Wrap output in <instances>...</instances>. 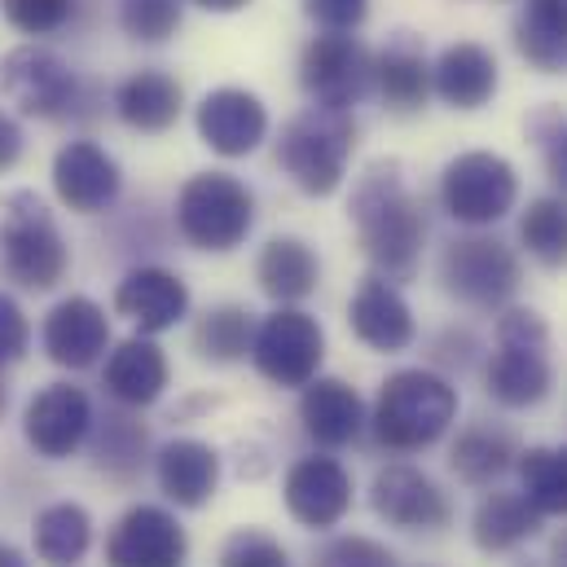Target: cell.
<instances>
[{"label": "cell", "instance_id": "obj_1", "mask_svg": "<svg viewBox=\"0 0 567 567\" xmlns=\"http://www.w3.org/2000/svg\"><path fill=\"white\" fill-rule=\"evenodd\" d=\"M348 216L370 269L388 282H410L423 256L426 216L396 158H379L357 176Z\"/></svg>", "mask_w": 567, "mask_h": 567}, {"label": "cell", "instance_id": "obj_2", "mask_svg": "<svg viewBox=\"0 0 567 567\" xmlns=\"http://www.w3.org/2000/svg\"><path fill=\"white\" fill-rule=\"evenodd\" d=\"M453 423H457V388L423 365L388 374L370 410L374 440L392 453H423L440 444Z\"/></svg>", "mask_w": 567, "mask_h": 567}, {"label": "cell", "instance_id": "obj_3", "mask_svg": "<svg viewBox=\"0 0 567 567\" xmlns=\"http://www.w3.org/2000/svg\"><path fill=\"white\" fill-rule=\"evenodd\" d=\"M0 269L22 290H53L71 269V247L31 189H9L0 198Z\"/></svg>", "mask_w": 567, "mask_h": 567}, {"label": "cell", "instance_id": "obj_4", "mask_svg": "<svg viewBox=\"0 0 567 567\" xmlns=\"http://www.w3.org/2000/svg\"><path fill=\"white\" fill-rule=\"evenodd\" d=\"M550 326L533 308H502L497 317V352L488 357L484 388L506 410H533L550 396L555 370H550Z\"/></svg>", "mask_w": 567, "mask_h": 567}, {"label": "cell", "instance_id": "obj_5", "mask_svg": "<svg viewBox=\"0 0 567 567\" xmlns=\"http://www.w3.org/2000/svg\"><path fill=\"white\" fill-rule=\"evenodd\" d=\"M352 145H357V124L348 111L308 106L278 137V167L308 198H330L348 176Z\"/></svg>", "mask_w": 567, "mask_h": 567}, {"label": "cell", "instance_id": "obj_6", "mask_svg": "<svg viewBox=\"0 0 567 567\" xmlns=\"http://www.w3.org/2000/svg\"><path fill=\"white\" fill-rule=\"evenodd\" d=\"M256 229V194L229 172H194L176 194V234L194 251H238Z\"/></svg>", "mask_w": 567, "mask_h": 567}, {"label": "cell", "instance_id": "obj_7", "mask_svg": "<svg viewBox=\"0 0 567 567\" xmlns=\"http://www.w3.org/2000/svg\"><path fill=\"white\" fill-rule=\"evenodd\" d=\"M84 80L44 44H18L0 58V97L27 120H71L84 106Z\"/></svg>", "mask_w": 567, "mask_h": 567}, {"label": "cell", "instance_id": "obj_8", "mask_svg": "<svg viewBox=\"0 0 567 567\" xmlns=\"http://www.w3.org/2000/svg\"><path fill=\"white\" fill-rule=\"evenodd\" d=\"M519 203V172L493 150H466L440 172V207L466 229L497 225Z\"/></svg>", "mask_w": 567, "mask_h": 567}, {"label": "cell", "instance_id": "obj_9", "mask_svg": "<svg viewBox=\"0 0 567 567\" xmlns=\"http://www.w3.org/2000/svg\"><path fill=\"white\" fill-rule=\"evenodd\" d=\"M440 282L466 308L502 312V308H511L515 290L524 282V269H519V256L502 238L462 234V238L444 243V251H440Z\"/></svg>", "mask_w": 567, "mask_h": 567}, {"label": "cell", "instance_id": "obj_10", "mask_svg": "<svg viewBox=\"0 0 567 567\" xmlns=\"http://www.w3.org/2000/svg\"><path fill=\"white\" fill-rule=\"evenodd\" d=\"M299 89L312 106L352 111L374 89V53L357 31H321L299 53Z\"/></svg>", "mask_w": 567, "mask_h": 567}, {"label": "cell", "instance_id": "obj_11", "mask_svg": "<svg viewBox=\"0 0 567 567\" xmlns=\"http://www.w3.org/2000/svg\"><path fill=\"white\" fill-rule=\"evenodd\" d=\"M326 361V330L312 312L278 303L251 339V365L274 383V388H308L321 374Z\"/></svg>", "mask_w": 567, "mask_h": 567}, {"label": "cell", "instance_id": "obj_12", "mask_svg": "<svg viewBox=\"0 0 567 567\" xmlns=\"http://www.w3.org/2000/svg\"><path fill=\"white\" fill-rule=\"evenodd\" d=\"M282 497L290 519L299 528L326 533V528H334L352 511V475H348V466L339 457L312 453V457H299L286 471Z\"/></svg>", "mask_w": 567, "mask_h": 567}, {"label": "cell", "instance_id": "obj_13", "mask_svg": "<svg viewBox=\"0 0 567 567\" xmlns=\"http://www.w3.org/2000/svg\"><path fill=\"white\" fill-rule=\"evenodd\" d=\"M93 431V401L84 388H71V383H49L40 388L27 410H22V435L27 444L49 457V462H62L71 457Z\"/></svg>", "mask_w": 567, "mask_h": 567}, {"label": "cell", "instance_id": "obj_14", "mask_svg": "<svg viewBox=\"0 0 567 567\" xmlns=\"http://www.w3.org/2000/svg\"><path fill=\"white\" fill-rule=\"evenodd\" d=\"M120 189H124V172L106 145L66 142L53 154V194L62 207L80 216H102L115 207Z\"/></svg>", "mask_w": 567, "mask_h": 567}, {"label": "cell", "instance_id": "obj_15", "mask_svg": "<svg viewBox=\"0 0 567 567\" xmlns=\"http://www.w3.org/2000/svg\"><path fill=\"white\" fill-rule=\"evenodd\" d=\"M189 537L181 519L163 506H133L115 519L106 537V564L111 567H185Z\"/></svg>", "mask_w": 567, "mask_h": 567}, {"label": "cell", "instance_id": "obj_16", "mask_svg": "<svg viewBox=\"0 0 567 567\" xmlns=\"http://www.w3.org/2000/svg\"><path fill=\"white\" fill-rule=\"evenodd\" d=\"M40 343L62 370H93L111 348V317L89 295H66L44 312Z\"/></svg>", "mask_w": 567, "mask_h": 567}, {"label": "cell", "instance_id": "obj_17", "mask_svg": "<svg viewBox=\"0 0 567 567\" xmlns=\"http://www.w3.org/2000/svg\"><path fill=\"white\" fill-rule=\"evenodd\" d=\"M194 128H198V137H203V145L212 154H220V158H247V154H256L260 142L269 137V111H265V102L251 89L225 84V89H212L198 102Z\"/></svg>", "mask_w": 567, "mask_h": 567}, {"label": "cell", "instance_id": "obj_18", "mask_svg": "<svg viewBox=\"0 0 567 567\" xmlns=\"http://www.w3.org/2000/svg\"><path fill=\"white\" fill-rule=\"evenodd\" d=\"M370 506L383 524L401 528V533H431V528H444L449 524V497L444 488L419 471L410 462H392L374 475V488H370Z\"/></svg>", "mask_w": 567, "mask_h": 567}, {"label": "cell", "instance_id": "obj_19", "mask_svg": "<svg viewBox=\"0 0 567 567\" xmlns=\"http://www.w3.org/2000/svg\"><path fill=\"white\" fill-rule=\"evenodd\" d=\"M115 312L137 326V334L176 330L189 317V286L163 265H137L115 286Z\"/></svg>", "mask_w": 567, "mask_h": 567}, {"label": "cell", "instance_id": "obj_20", "mask_svg": "<svg viewBox=\"0 0 567 567\" xmlns=\"http://www.w3.org/2000/svg\"><path fill=\"white\" fill-rule=\"evenodd\" d=\"M348 326L374 352H405L414 343V334H419L414 308L405 303L401 286L379 278V274H370L365 282L357 286V295L348 303Z\"/></svg>", "mask_w": 567, "mask_h": 567}, {"label": "cell", "instance_id": "obj_21", "mask_svg": "<svg viewBox=\"0 0 567 567\" xmlns=\"http://www.w3.org/2000/svg\"><path fill=\"white\" fill-rule=\"evenodd\" d=\"M154 480L181 511H203L220 488V453L207 440L176 435L154 453Z\"/></svg>", "mask_w": 567, "mask_h": 567}, {"label": "cell", "instance_id": "obj_22", "mask_svg": "<svg viewBox=\"0 0 567 567\" xmlns=\"http://www.w3.org/2000/svg\"><path fill=\"white\" fill-rule=\"evenodd\" d=\"M167 379H172V365H167V352L154 343V334H133V339L115 343L106 357V370H102L106 396L124 410L154 405L167 392Z\"/></svg>", "mask_w": 567, "mask_h": 567}, {"label": "cell", "instance_id": "obj_23", "mask_svg": "<svg viewBox=\"0 0 567 567\" xmlns=\"http://www.w3.org/2000/svg\"><path fill=\"white\" fill-rule=\"evenodd\" d=\"M431 93L453 111H480L497 97V58L475 40H453L431 62Z\"/></svg>", "mask_w": 567, "mask_h": 567}, {"label": "cell", "instance_id": "obj_24", "mask_svg": "<svg viewBox=\"0 0 567 567\" xmlns=\"http://www.w3.org/2000/svg\"><path fill=\"white\" fill-rule=\"evenodd\" d=\"M374 89L396 115H419L431 97V62H426L423 35L392 31L388 44L374 53Z\"/></svg>", "mask_w": 567, "mask_h": 567}, {"label": "cell", "instance_id": "obj_25", "mask_svg": "<svg viewBox=\"0 0 567 567\" xmlns=\"http://www.w3.org/2000/svg\"><path fill=\"white\" fill-rule=\"evenodd\" d=\"M299 423L308 431V440L317 449H343L361 435L365 419V401L357 396V388H348L343 379H312L308 388H299Z\"/></svg>", "mask_w": 567, "mask_h": 567}, {"label": "cell", "instance_id": "obj_26", "mask_svg": "<svg viewBox=\"0 0 567 567\" xmlns=\"http://www.w3.org/2000/svg\"><path fill=\"white\" fill-rule=\"evenodd\" d=\"M181 111H185V89L167 71H133L115 89V115H120V124H128L133 133H145V137L176 128Z\"/></svg>", "mask_w": 567, "mask_h": 567}, {"label": "cell", "instance_id": "obj_27", "mask_svg": "<svg viewBox=\"0 0 567 567\" xmlns=\"http://www.w3.org/2000/svg\"><path fill=\"white\" fill-rule=\"evenodd\" d=\"M542 533V511L511 488H493L480 497L475 515H471V537L484 555H506L524 542H533Z\"/></svg>", "mask_w": 567, "mask_h": 567}, {"label": "cell", "instance_id": "obj_28", "mask_svg": "<svg viewBox=\"0 0 567 567\" xmlns=\"http://www.w3.org/2000/svg\"><path fill=\"white\" fill-rule=\"evenodd\" d=\"M515 49L542 75H567V0H524Z\"/></svg>", "mask_w": 567, "mask_h": 567}, {"label": "cell", "instance_id": "obj_29", "mask_svg": "<svg viewBox=\"0 0 567 567\" xmlns=\"http://www.w3.org/2000/svg\"><path fill=\"white\" fill-rule=\"evenodd\" d=\"M256 282L274 303H299L321 282V260L303 238H269L256 260Z\"/></svg>", "mask_w": 567, "mask_h": 567}, {"label": "cell", "instance_id": "obj_30", "mask_svg": "<svg viewBox=\"0 0 567 567\" xmlns=\"http://www.w3.org/2000/svg\"><path fill=\"white\" fill-rule=\"evenodd\" d=\"M515 457H519V449H515L511 431H502V426H493V423L466 426V431L453 440V449H449L453 475H457L462 484H471V488L497 484V480L515 466Z\"/></svg>", "mask_w": 567, "mask_h": 567}, {"label": "cell", "instance_id": "obj_31", "mask_svg": "<svg viewBox=\"0 0 567 567\" xmlns=\"http://www.w3.org/2000/svg\"><path fill=\"white\" fill-rule=\"evenodd\" d=\"M31 537H35V555L40 564L49 567H71L80 564L93 546V519L80 502H53L35 515L31 524Z\"/></svg>", "mask_w": 567, "mask_h": 567}, {"label": "cell", "instance_id": "obj_32", "mask_svg": "<svg viewBox=\"0 0 567 567\" xmlns=\"http://www.w3.org/2000/svg\"><path fill=\"white\" fill-rule=\"evenodd\" d=\"M519 493L542 511V519H567V444H533L515 457Z\"/></svg>", "mask_w": 567, "mask_h": 567}, {"label": "cell", "instance_id": "obj_33", "mask_svg": "<svg viewBox=\"0 0 567 567\" xmlns=\"http://www.w3.org/2000/svg\"><path fill=\"white\" fill-rule=\"evenodd\" d=\"M251 339H256V312L243 303L207 308L194 321V352L212 365H234V361L251 357Z\"/></svg>", "mask_w": 567, "mask_h": 567}, {"label": "cell", "instance_id": "obj_34", "mask_svg": "<svg viewBox=\"0 0 567 567\" xmlns=\"http://www.w3.org/2000/svg\"><path fill=\"white\" fill-rule=\"evenodd\" d=\"M519 243L542 269H567V198L542 194L519 216Z\"/></svg>", "mask_w": 567, "mask_h": 567}, {"label": "cell", "instance_id": "obj_35", "mask_svg": "<svg viewBox=\"0 0 567 567\" xmlns=\"http://www.w3.org/2000/svg\"><path fill=\"white\" fill-rule=\"evenodd\" d=\"M93 462L97 471L115 475V480H133L145 462V426L133 423L128 414H106L102 423L93 419Z\"/></svg>", "mask_w": 567, "mask_h": 567}, {"label": "cell", "instance_id": "obj_36", "mask_svg": "<svg viewBox=\"0 0 567 567\" xmlns=\"http://www.w3.org/2000/svg\"><path fill=\"white\" fill-rule=\"evenodd\" d=\"M185 0H120V27L137 44H163L181 31Z\"/></svg>", "mask_w": 567, "mask_h": 567}, {"label": "cell", "instance_id": "obj_37", "mask_svg": "<svg viewBox=\"0 0 567 567\" xmlns=\"http://www.w3.org/2000/svg\"><path fill=\"white\" fill-rule=\"evenodd\" d=\"M0 13L13 31L40 40V35H58L62 27H71L80 13V0H0Z\"/></svg>", "mask_w": 567, "mask_h": 567}, {"label": "cell", "instance_id": "obj_38", "mask_svg": "<svg viewBox=\"0 0 567 567\" xmlns=\"http://www.w3.org/2000/svg\"><path fill=\"white\" fill-rule=\"evenodd\" d=\"M220 567H290V555L278 537L260 528H238L220 550Z\"/></svg>", "mask_w": 567, "mask_h": 567}, {"label": "cell", "instance_id": "obj_39", "mask_svg": "<svg viewBox=\"0 0 567 567\" xmlns=\"http://www.w3.org/2000/svg\"><path fill=\"white\" fill-rule=\"evenodd\" d=\"M528 133L542 145V163H546V176H550L555 194L567 198V120L550 106L537 120H528Z\"/></svg>", "mask_w": 567, "mask_h": 567}, {"label": "cell", "instance_id": "obj_40", "mask_svg": "<svg viewBox=\"0 0 567 567\" xmlns=\"http://www.w3.org/2000/svg\"><path fill=\"white\" fill-rule=\"evenodd\" d=\"M312 567H396V555L374 542V537H330L317 555H312Z\"/></svg>", "mask_w": 567, "mask_h": 567}, {"label": "cell", "instance_id": "obj_41", "mask_svg": "<svg viewBox=\"0 0 567 567\" xmlns=\"http://www.w3.org/2000/svg\"><path fill=\"white\" fill-rule=\"evenodd\" d=\"M27 348H31V321L18 308V299L0 290V370L13 365V361H22Z\"/></svg>", "mask_w": 567, "mask_h": 567}, {"label": "cell", "instance_id": "obj_42", "mask_svg": "<svg viewBox=\"0 0 567 567\" xmlns=\"http://www.w3.org/2000/svg\"><path fill=\"white\" fill-rule=\"evenodd\" d=\"M303 13L321 31H357L370 18V0H303Z\"/></svg>", "mask_w": 567, "mask_h": 567}, {"label": "cell", "instance_id": "obj_43", "mask_svg": "<svg viewBox=\"0 0 567 567\" xmlns=\"http://www.w3.org/2000/svg\"><path fill=\"white\" fill-rule=\"evenodd\" d=\"M18 158H22V128L13 115L0 111V172H9Z\"/></svg>", "mask_w": 567, "mask_h": 567}, {"label": "cell", "instance_id": "obj_44", "mask_svg": "<svg viewBox=\"0 0 567 567\" xmlns=\"http://www.w3.org/2000/svg\"><path fill=\"white\" fill-rule=\"evenodd\" d=\"M198 9H207V13H238V9H247L251 0H194Z\"/></svg>", "mask_w": 567, "mask_h": 567}, {"label": "cell", "instance_id": "obj_45", "mask_svg": "<svg viewBox=\"0 0 567 567\" xmlns=\"http://www.w3.org/2000/svg\"><path fill=\"white\" fill-rule=\"evenodd\" d=\"M0 567H31V564H27V555H22L18 546H9V542H0Z\"/></svg>", "mask_w": 567, "mask_h": 567}, {"label": "cell", "instance_id": "obj_46", "mask_svg": "<svg viewBox=\"0 0 567 567\" xmlns=\"http://www.w3.org/2000/svg\"><path fill=\"white\" fill-rule=\"evenodd\" d=\"M550 567H567V528L555 533V542H550Z\"/></svg>", "mask_w": 567, "mask_h": 567}, {"label": "cell", "instance_id": "obj_47", "mask_svg": "<svg viewBox=\"0 0 567 567\" xmlns=\"http://www.w3.org/2000/svg\"><path fill=\"white\" fill-rule=\"evenodd\" d=\"M4 410H9V388H4V374H0V419H4Z\"/></svg>", "mask_w": 567, "mask_h": 567}]
</instances>
